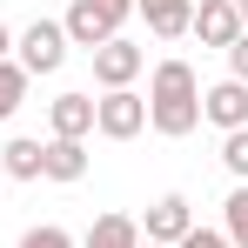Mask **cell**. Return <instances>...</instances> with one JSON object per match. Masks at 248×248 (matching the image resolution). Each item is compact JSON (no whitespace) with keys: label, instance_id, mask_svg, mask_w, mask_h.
I'll list each match as a JSON object with an SVG mask.
<instances>
[{"label":"cell","instance_id":"obj_2","mask_svg":"<svg viewBox=\"0 0 248 248\" xmlns=\"http://www.w3.org/2000/svg\"><path fill=\"white\" fill-rule=\"evenodd\" d=\"M134 14V7H121V0H74L67 14H61V34H67V47H108L114 34H121V20Z\"/></svg>","mask_w":248,"mask_h":248},{"label":"cell","instance_id":"obj_21","mask_svg":"<svg viewBox=\"0 0 248 248\" xmlns=\"http://www.w3.org/2000/svg\"><path fill=\"white\" fill-rule=\"evenodd\" d=\"M235 14H242V27H248V0H235Z\"/></svg>","mask_w":248,"mask_h":248},{"label":"cell","instance_id":"obj_18","mask_svg":"<svg viewBox=\"0 0 248 248\" xmlns=\"http://www.w3.org/2000/svg\"><path fill=\"white\" fill-rule=\"evenodd\" d=\"M228 81H242V87H248V27L228 41Z\"/></svg>","mask_w":248,"mask_h":248},{"label":"cell","instance_id":"obj_13","mask_svg":"<svg viewBox=\"0 0 248 248\" xmlns=\"http://www.w3.org/2000/svg\"><path fill=\"white\" fill-rule=\"evenodd\" d=\"M0 174H14V181H41V141H7L0 148Z\"/></svg>","mask_w":248,"mask_h":248},{"label":"cell","instance_id":"obj_22","mask_svg":"<svg viewBox=\"0 0 248 248\" xmlns=\"http://www.w3.org/2000/svg\"><path fill=\"white\" fill-rule=\"evenodd\" d=\"M141 248H161V242H141Z\"/></svg>","mask_w":248,"mask_h":248},{"label":"cell","instance_id":"obj_12","mask_svg":"<svg viewBox=\"0 0 248 248\" xmlns=\"http://www.w3.org/2000/svg\"><path fill=\"white\" fill-rule=\"evenodd\" d=\"M81 248H141V221L134 215H94Z\"/></svg>","mask_w":248,"mask_h":248},{"label":"cell","instance_id":"obj_14","mask_svg":"<svg viewBox=\"0 0 248 248\" xmlns=\"http://www.w3.org/2000/svg\"><path fill=\"white\" fill-rule=\"evenodd\" d=\"M221 235L235 248H248V181H235V195L221 202Z\"/></svg>","mask_w":248,"mask_h":248},{"label":"cell","instance_id":"obj_8","mask_svg":"<svg viewBox=\"0 0 248 248\" xmlns=\"http://www.w3.org/2000/svg\"><path fill=\"white\" fill-rule=\"evenodd\" d=\"M188 34H195L202 47H221V54H228V41L242 34V14H235V0H202V7H195V20H188Z\"/></svg>","mask_w":248,"mask_h":248},{"label":"cell","instance_id":"obj_23","mask_svg":"<svg viewBox=\"0 0 248 248\" xmlns=\"http://www.w3.org/2000/svg\"><path fill=\"white\" fill-rule=\"evenodd\" d=\"M121 7H134V0H121Z\"/></svg>","mask_w":248,"mask_h":248},{"label":"cell","instance_id":"obj_17","mask_svg":"<svg viewBox=\"0 0 248 248\" xmlns=\"http://www.w3.org/2000/svg\"><path fill=\"white\" fill-rule=\"evenodd\" d=\"M20 248H74V235H67V228H54V221H41V228H27V235H20Z\"/></svg>","mask_w":248,"mask_h":248},{"label":"cell","instance_id":"obj_10","mask_svg":"<svg viewBox=\"0 0 248 248\" xmlns=\"http://www.w3.org/2000/svg\"><path fill=\"white\" fill-rule=\"evenodd\" d=\"M87 174V141H54V134H47L41 141V181H61V188H67V181H81Z\"/></svg>","mask_w":248,"mask_h":248},{"label":"cell","instance_id":"obj_20","mask_svg":"<svg viewBox=\"0 0 248 248\" xmlns=\"http://www.w3.org/2000/svg\"><path fill=\"white\" fill-rule=\"evenodd\" d=\"M7 47H14V34H7V20H0V61H7Z\"/></svg>","mask_w":248,"mask_h":248},{"label":"cell","instance_id":"obj_15","mask_svg":"<svg viewBox=\"0 0 248 248\" xmlns=\"http://www.w3.org/2000/svg\"><path fill=\"white\" fill-rule=\"evenodd\" d=\"M20 101H27V67H20V61L7 54V61H0V121H7V114H14Z\"/></svg>","mask_w":248,"mask_h":248},{"label":"cell","instance_id":"obj_19","mask_svg":"<svg viewBox=\"0 0 248 248\" xmlns=\"http://www.w3.org/2000/svg\"><path fill=\"white\" fill-rule=\"evenodd\" d=\"M181 248H235V242H228L221 228H202V221H195V228L181 235Z\"/></svg>","mask_w":248,"mask_h":248},{"label":"cell","instance_id":"obj_5","mask_svg":"<svg viewBox=\"0 0 248 248\" xmlns=\"http://www.w3.org/2000/svg\"><path fill=\"white\" fill-rule=\"evenodd\" d=\"M141 67H148V54H141L134 41H121V34H114L108 47H94V81H101V94L134 87V81H141Z\"/></svg>","mask_w":248,"mask_h":248},{"label":"cell","instance_id":"obj_9","mask_svg":"<svg viewBox=\"0 0 248 248\" xmlns=\"http://www.w3.org/2000/svg\"><path fill=\"white\" fill-rule=\"evenodd\" d=\"M47 127H54V141H87L94 134V94H54Z\"/></svg>","mask_w":248,"mask_h":248},{"label":"cell","instance_id":"obj_7","mask_svg":"<svg viewBox=\"0 0 248 248\" xmlns=\"http://www.w3.org/2000/svg\"><path fill=\"white\" fill-rule=\"evenodd\" d=\"M202 121H215L221 134L248 127V87H242V81H215V87H202Z\"/></svg>","mask_w":248,"mask_h":248},{"label":"cell","instance_id":"obj_11","mask_svg":"<svg viewBox=\"0 0 248 248\" xmlns=\"http://www.w3.org/2000/svg\"><path fill=\"white\" fill-rule=\"evenodd\" d=\"M134 14L148 20V34H155V41H181V34H188V20H195V0H134Z\"/></svg>","mask_w":248,"mask_h":248},{"label":"cell","instance_id":"obj_16","mask_svg":"<svg viewBox=\"0 0 248 248\" xmlns=\"http://www.w3.org/2000/svg\"><path fill=\"white\" fill-rule=\"evenodd\" d=\"M221 168H228L235 181H248V127H235V134H221Z\"/></svg>","mask_w":248,"mask_h":248},{"label":"cell","instance_id":"obj_3","mask_svg":"<svg viewBox=\"0 0 248 248\" xmlns=\"http://www.w3.org/2000/svg\"><path fill=\"white\" fill-rule=\"evenodd\" d=\"M141 127H148V94L114 87V94L94 101V134H108V141H134Z\"/></svg>","mask_w":248,"mask_h":248},{"label":"cell","instance_id":"obj_1","mask_svg":"<svg viewBox=\"0 0 248 248\" xmlns=\"http://www.w3.org/2000/svg\"><path fill=\"white\" fill-rule=\"evenodd\" d=\"M148 127L168 134V141H181V134L202 127V74L188 61H161L148 74Z\"/></svg>","mask_w":248,"mask_h":248},{"label":"cell","instance_id":"obj_6","mask_svg":"<svg viewBox=\"0 0 248 248\" xmlns=\"http://www.w3.org/2000/svg\"><path fill=\"white\" fill-rule=\"evenodd\" d=\"M195 228V208L188 195H161V202L148 208V221H141V242H161V248H181V235Z\"/></svg>","mask_w":248,"mask_h":248},{"label":"cell","instance_id":"obj_4","mask_svg":"<svg viewBox=\"0 0 248 248\" xmlns=\"http://www.w3.org/2000/svg\"><path fill=\"white\" fill-rule=\"evenodd\" d=\"M14 47H20L14 61L27 67V81H34V74H61V61H67V34H61V20H34Z\"/></svg>","mask_w":248,"mask_h":248}]
</instances>
